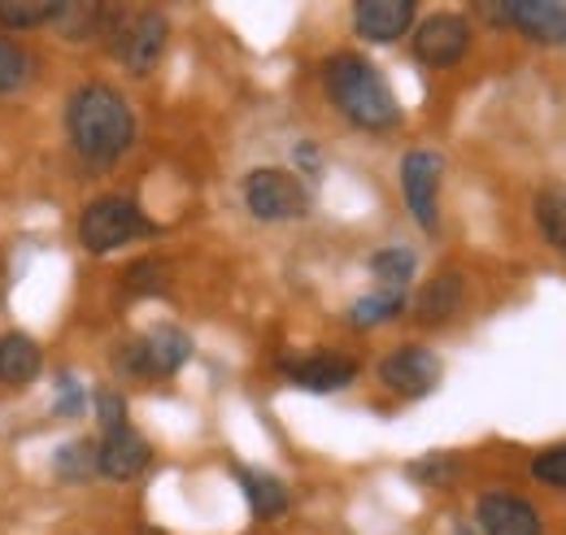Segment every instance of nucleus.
I'll return each instance as SVG.
<instances>
[{"instance_id": "1", "label": "nucleus", "mask_w": 566, "mask_h": 535, "mask_svg": "<svg viewBox=\"0 0 566 535\" xmlns=\"http://www.w3.org/2000/svg\"><path fill=\"white\" fill-rule=\"evenodd\" d=\"M66 132L78 153V161L105 170L136 144V114L109 83H83L74 87L66 105Z\"/></svg>"}, {"instance_id": "2", "label": "nucleus", "mask_w": 566, "mask_h": 535, "mask_svg": "<svg viewBox=\"0 0 566 535\" xmlns=\"http://www.w3.org/2000/svg\"><path fill=\"white\" fill-rule=\"evenodd\" d=\"M323 92L357 132L384 135L401 127V105H397L388 78L361 53H332L323 62Z\"/></svg>"}, {"instance_id": "3", "label": "nucleus", "mask_w": 566, "mask_h": 535, "mask_svg": "<svg viewBox=\"0 0 566 535\" xmlns=\"http://www.w3.org/2000/svg\"><path fill=\"white\" fill-rule=\"evenodd\" d=\"M101 35L114 62H123L132 74H148L170 44V18L161 9H105Z\"/></svg>"}, {"instance_id": "4", "label": "nucleus", "mask_w": 566, "mask_h": 535, "mask_svg": "<svg viewBox=\"0 0 566 535\" xmlns=\"http://www.w3.org/2000/svg\"><path fill=\"white\" fill-rule=\"evenodd\" d=\"M140 235H153V222L144 218V209L132 197H96L78 213V244L96 258L118 253Z\"/></svg>"}, {"instance_id": "5", "label": "nucleus", "mask_w": 566, "mask_h": 535, "mask_svg": "<svg viewBox=\"0 0 566 535\" xmlns=\"http://www.w3.org/2000/svg\"><path fill=\"white\" fill-rule=\"evenodd\" d=\"M192 357V335L161 323L148 335H132L114 348V370L123 379H161V375H175L184 370V361Z\"/></svg>"}, {"instance_id": "6", "label": "nucleus", "mask_w": 566, "mask_h": 535, "mask_svg": "<svg viewBox=\"0 0 566 535\" xmlns=\"http://www.w3.org/2000/svg\"><path fill=\"white\" fill-rule=\"evenodd\" d=\"M244 204L258 222H292L310 213V192L292 170L258 166L244 175Z\"/></svg>"}, {"instance_id": "7", "label": "nucleus", "mask_w": 566, "mask_h": 535, "mask_svg": "<svg viewBox=\"0 0 566 535\" xmlns=\"http://www.w3.org/2000/svg\"><path fill=\"white\" fill-rule=\"evenodd\" d=\"M440 183H444V157L436 148H415L401 157V197L423 231L440 227Z\"/></svg>"}, {"instance_id": "8", "label": "nucleus", "mask_w": 566, "mask_h": 535, "mask_svg": "<svg viewBox=\"0 0 566 535\" xmlns=\"http://www.w3.org/2000/svg\"><path fill=\"white\" fill-rule=\"evenodd\" d=\"M440 357L423 348V344H406V348H397V353H388L384 361H379V384L388 388V392H397V397H406V401H419L427 392H436V384H440Z\"/></svg>"}, {"instance_id": "9", "label": "nucleus", "mask_w": 566, "mask_h": 535, "mask_svg": "<svg viewBox=\"0 0 566 535\" xmlns=\"http://www.w3.org/2000/svg\"><path fill=\"white\" fill-rule=\"evenodd\" d=\"M471 49V22L462 13H431L415 27V57L431 70L458 66Z\"/></svg>"}, {"instance_id": "10", "label": "nucleus", "mask_w": 566, "mask_h": 535, "mask_svg": "<svg viewBox=\"0 0 566 535\" xmlns=\"http://www.w3.org/2000/svg\"><path fill=\"white\" fill-rule=\"evenodd\" d=\"M484 18L523 31L536 44H566V4L554 0H518V4H484Z\"/></svg>"}, {"instance_id": "11", "label": "nucleus", "mask_w": 566, "mask_h": 535, "mask_svg": "<svg viewBox=\"0 0 566 535\" xmlns=\"http://www.w3.org/2000/svg\"><path fill=\"white\" fill-rule=\"evenodd\" d=\"M475 527L484 535H545L541 510L514 492H484L475 501Z\"/></svg>"}, {"instance_id": "12", "label": "nucleus", "mask_w": 566, "mask_h": 535, "mask_svg": "<svg viewBox=\"0 0 566 535\" xmlns=\"http://www.w3.org/2000/svg\"><path fill=\"white\" fill-rule=\"evenodd\" d=\"M148 462H153V449H148V440H144L136 427H114V431H105L96 440V470L105 479L127 483V479L144 474Z\"/></svg>"}, {"instance_id": "13", "label": "nucleus", "mask_w": 566, "mask_h": 535, "mask_svg": "<svg viewBox=\"0 0 566 535\" xmlns=\"http://www.w3.org/2000/svg\"><path fill=\"white\" fill-rule=\"evenodd\" d=\"M419 18L415 0H357L354 4V31L366 44H392L401 40Z\"/></svg>"}, {"instance_id": "14", "label": "nucleus", "mask_w": 566, "mask_h": 535, "mask_svg": "<svg viewBox=\"0 0 566 535\" xmlns=\"http://www.w3.org/2000/svg\"><path fill=\"white\" fill-rule=\"evenodd\" d=\"M283 375L305 392H340L357 379V361L340 353H310V357L283 361Z\"/></svg>"}, {"instance_id": "15", "label": "nucleus", "mask_w": 566, "mask_h": 535, "mask_svg": "<svg viewBox=\"0 0 566 535\" xmlns=\"http://www.w3.org/2000/svg\"><path fill=\"white\" fill-rule=\"evenodd\" d=\"M462 296H467L462 274H458V270H440V274H431L423 287H419V296H415V318H419L423 327H440V323H449V318L462 310Z\"/></svg>"}, {"instance_id": "16", "label": "nucleus", "mask_w": 566, "mask_h": 535, "mask_svg": "<svg viewBox=\"0 0 566 535\" xmlns=\"http://www.w3.org/2000/svg\"><path fill=\"white\" fill-rule=\"evenodd\" d=\"M235 479H240V487H244V496H249L253 518L275 523V518L287 514L292 496H287V483H283L280 474H271V470H253V466H235Z\"/></svg>"}, {"instance_id": "17", "label": "nucleus", "mask_w": 566, "mask_h": 535, "mask_svg": "<svg viewBox=\"0 0 566 535\" xmlns=\"http://www.w3.org/2000/svg\"><path fill=\"white\" fill-rule=\"evenodd\" d=\"M40 370H44V353L31 335H0V384L4 388H27V384L40 379Z\"/></svg>"}, {"instance_id": "18", "label": "nucleus", "mask_w": 566, "mask_h": 535, "mask_svg": "<svg viewBox=\"0 0 566 535\" xmlns=\"http://www.w3.org/2000/svg\"><path fill=\"white\" fill-rule=\"evenodd\" d=\"M105 9L109 4H96V0H57L53 4V27L62 40H96L105 31Z\"/></svg>"}, {"instance_id": "19", "label": "nucleus", "mask_w": 566, "mask_h": 535, "mask_svg": "<svg viewBox=\"0 0 566 535\" xmlns=\"http://www.w3.org/2000/svg\"><path fill=\"white\" fill-rule=\"evenodd\" d=\"M532 209H536V227H541V235L566 258V183L541 188Z\"/></svg>"}, {"instance_id": "20", "label": "nucleus", "mask_w": 566, "mask_h": 535, "mask_svg": "<svg viewBox=\"0 0 566 535\" xmlns=\"http://www.w3.org/2000/svg\"><path fill=\"white\" fill-rule=\"evenodd\" d=\"M415 266H419V258L410 249H379L370 258V274L379 279L384 292H406L410 279H415Z\"/></svg>"}, {"instance_id": "21", "label": "nucleus", "mask_w": 566, "mask_h": 535, "mask_svg": "<svg viewBox=\"0 0 566 535\" xmlns=\"http://www.w3.org/2000/svg\"><path fill=\"white\" fill-rule=\"evenodd\" d=\"M406 310V292H370V296H361L354 310H349V323L354 327H379V323H392L397 314Z\"/></svg>"}, {"instance_id": "22", "label": "nucleus", "mask_w": 566, "mask_h": 535, "mask_svg": "<svg viewBox=\"0 0 566 535\" xmlns=\"http://www.w3.org/2000/svg\"><path fill=\"white\" fill-rule=\"evenodd\" d=\"M53 470H57V479H66V483H87L92 474H101V470H96V440H71V444L53 458Z\"/></svg>"}, {"instance_id": "23", "label": "nucleus", "mask_w": 566, "mask_h": 535, "mask_svg": "<svg viewBox=\"0 0 566 535\" xmlns=\"http://www.w3.org/2000/svg\"><path fill=\"white\" fill-rule=\"evenodd\" d=\"M31 53L22 49V44H13L9 35H0V96H9V92H18V87H27V78H31Z\"/></svg>"}, {"instance_id": "24", "label": "nucleus", "mask_w": 566, "mask_h": 535, "mask_svg": "<svg viewBox=\"0 0 566 535\" xmlns=\"http://www.w3.org/2000/svg\"><path fill=\"white\" fill-rule=\"evenodd\" d=\"M0 22L9 31H31L40 22H53V4L49 0H0Z\"/></svg>"}, {"instance_id": "25", "label": "nucleus", "mask_w": 566, "mask_h": 535, "mask_svg": "<svg viewBox=\"0 0 566 535\" xmlns=\"http://www.w3.org/2000/svg\"><path fill=\"white\" fill-rule=\"evenodd\" d=\"M458 470H462V462L453 453H427L419 462H410V479L423 487H449L458 479Z\"/></svg>"}, {"instance_id": "26", "label": "nucleus", "mask_w": 566, "mask_h": 535, "mask_svg": "<svg viewBox=\"0 0 566 535\" xmlns=\"http://www.w3.org/2000/svg\"><path fill=\"white\" fill-rule=\"evenodd\" d=\"M166 287H170V266L157 262V258H144L127 270V292H136V296H157Z\"/></svg>"}, {"instance_id": "27", "label": "nucleus", "mask_w": 566, "mask_h": 535, "mask_svg": "<svg viewBox=\"0 0 566 535\" xmlns=\"http://www.w3.org/2000/svg\"><path fill=\"white\" fill-rule=\"evenodd\" d=\"M532 479H536V483H545V487L566 492V444L541 449V453L532 458Z\"/></svg>"}, {"instance_id": "28", "label": "nucleus", "mask_w": 566, "mask_h": 535, "mask_svg": "<svg viewBox=\"0 0 566 535\" xmlns=\"http://www.w3.org/2000/svg\"><path fill=\"white\" fill-rule=\"evenodd\" d=\"M96 418H101V431L127 427V401L118 392H96Z\"/></svg>"}, {"instance_id": "29", "label": "nucleus", "mask_w": 566, "mask_h": 535, "mask_svg": "<svg viewBox=\"0 0 566 535\" xmlns=\"http://www.w3.org/2000/svg\"><path fill=\"white\" fill-rule=\"evenodd\" d=\"M0 301H4V270H0Z\"/></svg>"}]
</instances>
